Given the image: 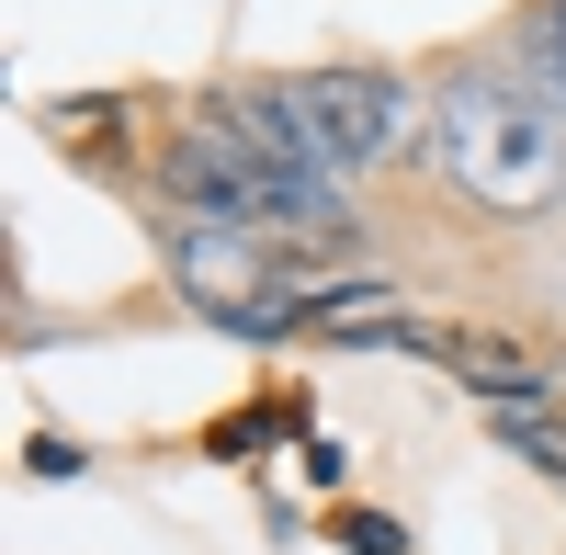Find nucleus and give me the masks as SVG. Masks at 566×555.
I'll list each match as a JSON object with an SVG mask.
<instances>
[{
	"label": "nucleus",
	"instance_id": "obj_1",
	"mask_svg": "<svg viewBox=\"0 0 566 555\" xmlns=\"http://www.w3.org/2000/svg\"><path fill=\"white\" fill-rule=\"evenodd\" d=\"M431 159L488 216H544L566 193V125L522 80H442L431 91Z\"/></svg>",
	"mask_w": 566,
	"mask_h": 555
},
{
	"label": "nucleus",
	"instance_id": "obj_2",
	"mask_svg": "<svg viewBox=\"0 0 566 555\" xmlns=\"http://www.w3.org/2000/svg\"><path fill=\"white\" fill-rule=\"evenodd\" d=\"M272 91H283V125H295L306 170H328V181L374 170L408 136V80H386V69H306V80H272Z\"/></svg>",
	"mask_w": 566,
	"mask_h": 555
},
{
	"label": "nucleus",
	"instance_id": "obj_3",
	"mask_svg": "<svg viewBox=\"0 0 566 555\" xmlns=\"http://www.w3.org/2000/svg\"><path fill=\"white\" fill-rule=\"evenodd\" d=\"M499 442H510V453H533L544 477H566V431L544 420V408H499Z\"/></svg>",
	"mask_w": 566,
	"mask_h": 555
},
{
	"label": "nucleus",
	"instance_id": "obj_4",
	"mask_svg": "<svg viewBox=\"0 0 566 555\" xmlns=\"http://www.w3.org/2000/svg\"><path fill=\"white\" fill-rule=\"evenodd\" d=\"M533 80L566 103V0H544V23H533Z\"/></svg>",
	"mask_w": 566,
	"mask_h": 555
},
{
	"label": "nucleus",
	"instance_id": "obj_5",
	"mask_svg": "<svg viewBox=\"0 0 566 555\" xmlns=\"http://www.w3.org/2000/svg\"><path fill=\"white\" fill-rule=\"evenodd\" d=\"M340 544H352V555H408V533H397L386 511H340Z\"/></svg>",
	"mask_w": 566,
	"mask_h": 555
}]
</instances>
